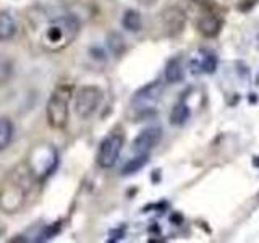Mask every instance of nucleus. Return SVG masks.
Masks as SVG:
<instances>
[{"instance_id": "obj_16", "label": "nucleus", "mask_w": 259, "mask_h": 243, "mask_svg": "<svg viewBox=\"0 0 259 243\" xmlns=\"http://www.w3.org/2000/svg\"><path fill=\"white\" fill-rule=\"evenodd\" d=\"M146 164H148V154H136V157L130 159L121 169V175H132L136 174L138 170H141Z\"/></svg>"}, {"instance_id": "obj_4", "label": "nucleus", "mask_w": 259, "mask_h": 243, "mask_svg": "<svg viewBox=\"0 0 259 243\" xmlns=\"http://www.w3.org/2000/svg\"><path fill=\"white\" fill-rule=\"evenodd\" d=\"M57 162H59V154H57L52 144L47 143L34 146L28 157V166L31 172L37 178V182L46 180L54 172Z\"/></svg>"}, {"instance_id": "obj_7", "label": "nucleus", "mask_w": 259, "mask_h": 243, "mask_svg": "<svg viewBox=\"0 0 259 243\" xmlns=\"http://www.w3.org/2000/svg\"><path fill=\"white\" fill-rule=\"evenodd\" d=\"M162 93H164V85L160 81H152L151 85L141 88L140 91H136V94L132 99L133 109L138 112H148L156 107V104L159 102Z\"/></svg>"}, {"instance_id": "obj_1", "label": "nucleus", "mask_w": 259, "mask_h": 243, "mask_svg": "<svg viewBox=\"0 0 259 243\" xmlns=\"http://www.w3.org/2000/svg\"><path fill=\"white\" fill-rule=\"evenodd\" d=\"M37 182L26 164L12 169L0 182V209L7 214H15L24 208L31 194L32 185Z\"/></svg>"}, {"instance_id": "obj_13", "label": "nucleus", "mask_w": 259, "mask_h": 243, "mask_svg": "<svg viewBox=\"0 0 259 243\" xmlns=\"http://www.w3.org/2000/svg\"><path fill=\"white\" fill-rule=\"evenodd\" d=\"M165 79L168 83H180L183 79V65H182V59H172L167 62L165 67Z\"/></svg>"}, {"instance_id": "obj_6", "label": "nucleus", "mask_w": 259, "mask_h": 243, "mask_svg": "<svg viewBox=\"0 0 259 243\" xmlns=\"http://www.w3.org/2000/svg\"><path fill=\"white\" fill-rule=\"evenodd\" d=\"M102 101V91L97 86H83L76 94L75 110L78 117L89 118L97 110Z\"/></svg>"}, {"instance_id": "obj_3", "label": "nucleus", "mask_w": 259, "mask_h": 243, "mask_svg": "<svg viewBox=\"0 0 259 243\" xmlns=\"http://www.w3.org/2000/svg\"><path fill=\"white\" fill-rule=\"evenodd\" d=\"M71 86L67 85H60L57 86L51 97L47 101V107H46V113H47V122L52 128H65L68 122V115H70V101H71Z\"/></svg>"}, {"instance_id": "obj_14", "label": "nucleus", "mask_w": 259, "mask_h": 243, "mask_svg": "<svg viewBox=\"0 0 259 243\" xmlns=\"http://www.w3.org/2000/svg\"><path fill=\"white\" fill-rule=\"evenodd\" d=\"M190 118V107L185 102H177L170 112V124L174 127H182Z\"/></svg>"}, {"instance_id": "obj_15", "label": "nucleus", "mask_w": 259, "mask_h": 243, "mask_svg": "<svg viewBox=\"0 0 259 243\" xmlns=\"http://www.w3.org/2000/svg\"><path fill=\"white\" fill-rule=\"evenodd\" d=\"M13 138V124L8 117H0V151L7 149Z\"/></svg>"}, {"instance_id": "obj_17", "label": "nucleus", "mask_w": 259, "mask_h": 243, "mask_svg": "<svg viewBox=\"0 0 259 243\" xmlns=\"http://www.w3.org/2000/svg\"><path fill=\"white\" fill-rule=\"evenodd\" d=\"M121 24H123V28L132 31V32H138L141 29L143 23H141V15L135 12V10H126L123 18H121Z\"/></svg>"}, {"instance_id": "obj_9", "label": "nucleus", "mask_w": 259, "mask_h": 243, "mask_svg": "<svg viewBox=\"0 0 259 243\" xmlns=\"http://www.w3.org/2000/svg\"><path fill=\"white\" fill-rule=\"evenodd\" d=\"M160 138H162V130L159 127L144 128L133 141L135 154H149V151H152L157 146Z\"/></svg>"}, {"instance_id": "obj_18", "label": "nucleus", "mask_w": 259, "mask_h": 243, "mask_svg": "<svg viewBox=\"0 0 259 243\" xmlns=\"http://www.w3.org/2000/svg\"><path fill=\"white\" fill-rule=\"evenodd\" d=\"M109 47L112 49V52L113 54H121L123 52V39H121V36L120 34H110L109 36Z\"/></svg>"}, {"instance_id": "obj_12", "label": "nucleus", "mask_w": 259, "mask_h": 243, "mask_svg": "<svg viewBox=\"0 0 259 243\" xmlns=\"http://www.w3.org/2000/svg\"><path fill=\"white\" fill-rule=\"evenodd\" d=\"M16 34V21L8 12H0V40H8Z\"/></svg>"}, {"instance_id": "obj_8", "label": "nucleus", "mask_w": 259, "mask_h": 243, "mask_svg": "<svg viewBox=\"0 0 259 243\" xmlns=\"http://www.w3.org/2000/svg\"><path fill=\"white\" fill-rule=\"evenodd\" d=\"M160 21L168 36H178L185 28L186 15L182 8L178 7H167L164 12L160 13Z\"/></svg>"}, {"instance_id": "obj_11", "label": "nucleus", "mask_w": 259, "mask_h": 243, "mask_svg": "<svg viewBox=\"0 0 259 243\" xmlns=\"http://www.w3.org/2000/svg\"><path fill=\"white\" fill-rule=\"evenodd\" d=\"M198 29L202 36L215 37L222 29V20L215 15H206L198 21Z\"/></svg>"}, {"instance_id": "obj_2", "label": "nucleus", "mask_w": 259, "mask_h": 243, "mask_svg": "<svg viewBox=\"0 0 259 243\" xmlns=\"http://www.w3.org/2000/svg\"><path fill=\"white\" fill-rule=\"evenodd\" d=\"M81 23L75 15H62L46 24L40 36V44L49 52H60L67 49L79 34Z\"/></svg>"}, {"instance_id": "obj_10", "label": "nucleus", "mask_w": 259, "mask_h": 243, "mask_svg": "<svg viewBox=\"0 0 259 243\" xmlns=\"http://www.w3.org/2000/svg\"><path fill=\"white\" fill-rule=\"evenodd\" d=\"M215 68H217V57L214 52L207 51V49H201L191 60V70L194 73H214Z\"/></svg>"}, {"instance_id": "obj_19", "label": "nucleus", "mask_w": 259, "mask_h": 243, "mask_svg": "<svg viewBox=\"0 0 259 243\" xmlns=\"http://www.w3.org/2000/svg\"><path fill=\"white\" fill-rule=\"evenodd\" d=\"M12 76V65L7 62H0V85L7 83Z\"/></svg>"}, {"instance_id": "obj_5", "label": "nucleus", "mask_w": 259, "mask_h": 243, "mask_svg": "<svg viewBox=\"0 0 259 243\" xmlns=\"http://www.w3.org/2000/svg\"><path fill=\"white\" fill-rule=\"evenodd\" d=\"M121 148H123V136L120 133H110L105 136L97 151V164L102 169L113 167L118 160Z\"/></svg>"}]
</instances>
